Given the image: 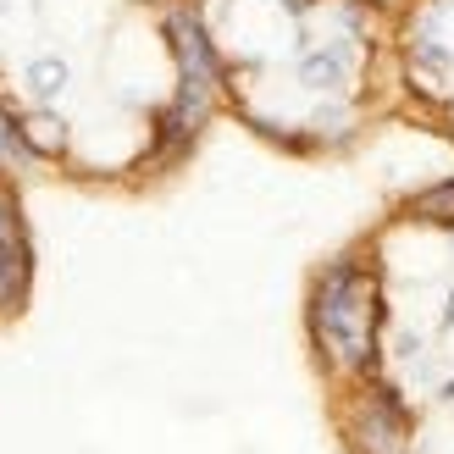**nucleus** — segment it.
I'll return each instance as SVG.
<instances>
[{
    "label": "nucleus",
    "mask_w": 454,
    "mask_h": 454,
    "mask_svg": "<svg viewBox=\"0 0 454 454\" xmlns=\"http://www.w3.org/2000/svg\"><path fill=\"white\" fill-rule=\"evenodd\" d=\"M310 338L355 454H454V177L322 271Z\"/></svg>",
    "instance_id": "obj_1"
},
{
    "label": "nucleus",
    "mask_w": 454,
    "mask_h": 454,
    "mask_svg": "<svg viewBox=\"0 0 454 454\" xmlns=\"http://www.w3.org/2000/svg\"><path fill=\"white\" fill-rule=\"evenodd\" d=\"M22 83H28V95L39 100V106H51L67 83H73V73H67V61L61 56H34L28 67H22Z\"/></svg>",
    "instance_id": "obj_2"
}]
</instances>
